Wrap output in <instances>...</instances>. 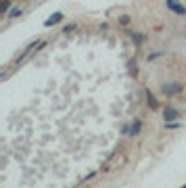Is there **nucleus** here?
I'll return each mask as SVG.
<instances>
[{
  "mask_svg": "<svg viewBox=\"0 0 186 188\" xmlns=\"http://www.w3.org/2000/svg\"><path fill=\"white\" fill-rule=\"evenodd\" d=\"M182 84H178V82H174V84H163V88H161V90H163V94H165V96H174V94H178V92H182Z\"/></svg>",
  "mask_w": 186,
  "mask_h": 188,
  "instance_id": "f257e3e1",
  "label": "nucleus"
},
{
  "mask_svg": "<svg viewBox=\"0 0 186 188\" xmlns=\"http://www.w3.org/2000/svg\"><path fill=\"white\" fill-rule=\"evenodd\" d=\"M165 4H167V9H172V11L178 13V15H186V9L178 4V0H165Z\"/></svg>",
  "mask_w": 186,
  "mask_h": 188,
  "instance_id": "f03ea898",
  "label": "nucleus"
},
{
  "mask_svg": "<svg viewBox=\"0 0 186 188\" xmlns=\"http://www.w3.org/2000/svg\"><path fill=\"white\" fill-rule=\"evenodd\" d=\"M61 19H63V13H55V15H50L48 19L44 21V25H46V27H50V25H55V23H59Z\"/></svg>",
  "mask_w": 186,
  "mask_h": 188,
  "instance_id": "7ed1b4c3",
  "label": "nucleus"
},
{
  "mask_svg": "<svg viewBox=\"0 0 186 188\" xmlns=\"http://www.w3.org/2000/svg\"><path fill=\"white\" fill-rule=\"evenodd\" d=\"M163 115H165V119H178V117H180V113H178L174 107H167V109L163 111Z\"/></svg>",
  "mask_w": 186,
  "mask_h": 188,
  "instance_id": "20e7f679",
  "label": "nucleus"
},
{
  "mask_svg": "<svg viewBox=\"0 0 186 188\" xmlns=\"http://www.w3.org/2000/svg\"><path fill=\"white\" fill-rule=\"evenodd\" d=\"M147 100H149V107L151 109H157V100H155V96L151 94V90H147Z\"/></svg>",
  "mask_w": 186,
  "mask_h": 188,
  "instance_id": "39448f33",
  "label": "nucleus"
},
{
  "mask_svg": "<svg viewBox=\"0 0 186 188\" xmlns=\"http://www.w3.org/2000/svg\"><path fill=\"white\" fill-rule=\"evenodd\" d=\"M138 132H140V121H134V126H132V130H130V134H132V136H136Z\"/></svg>",
  "mask_w": 186,
  "mask_h": 188,
  "instance_id": "423d86ee",
  "label": "nucleus"
},
{
  "mask_svg": "<svg viewBox=\"0 0 186 188\" xmlns=\"http://www.w3.org/2000/svg\"><path fill=\"white\" fill-rule=\"evenodd\" d=\"M19 13H21V9H19V6H17V9H11V11H9V15H6V17H9V19H13V17H17V15H19Z\"/></svg>",
  "mask_w": 186,
  "mask_h": 188,
  "instance_id": "0eeeda50",
  "label": "nucleus"
},
{
  "mask_svg": "<svg viewBox=\"0 0 186 188\" xmlns=\"http://www.w3.org/2000/svg\"><path fill=\"white\" fill-rule=\"evenodd\" d=\"M119 23H124V25H126V23H130V17H128V15H124V17H119Z\"/></svg>",
  "mask_w": 186,
  "mask_h": 188,
  "instance_id": "6e6552de",
  "label": "nucleus"
}]
</instances>
